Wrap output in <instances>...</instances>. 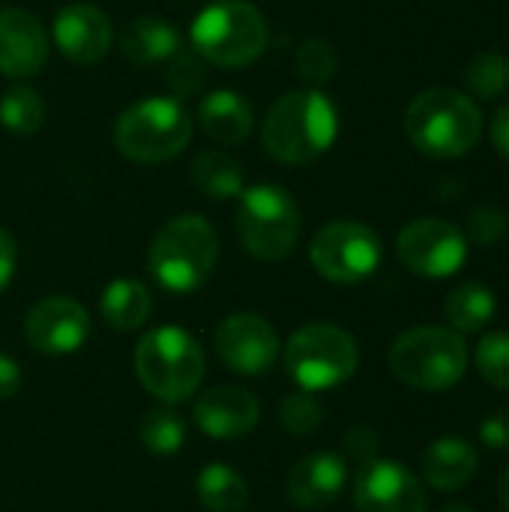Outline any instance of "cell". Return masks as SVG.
<instances>
[{
	"label": "cell",
	"mask_w": 509,
	"mask_h": 512,
	"mask_svg": "<svg viewBox=\"0 0 509 512\" xmlns=\"http://www.w3.org/2000/svg\"><path fill=\"white\" fill-rule=\"evenodd\" d=\"M204 372L207 360L198 339L180 327L147 330L135 348V375L162 402L189 399L201 387Z\"/></svg>",
	"instance_id": "cell-4"
},
{
	"label": "cell",
	"mask_w": 509,
	"mask_h": 512,
	"mask_svg": "<svg viewBox=\"0 0 509 512\" xmlns=\"http://www.w3.org/2000/svg\"><path fill=\"white\" fill-rule=\"evenodd\" d=\"M192 138V117L171 96H153L129 105L114 123V147L129 162L156 165L180 156Z\"/></svg>",
	"instance_id": "cell-6"
},
{
	"label": "cell",
	"mask_w": 509,
	"mask_h": 512,
	"mask_svg": "<svg viewBox=\"0 0 509 512\" xmlns=\"http://www.w3.org/2000/svg\"><path fill=\"white\" fill-rule=\"evenodd\" d=\"M48 60V33L27 9H0V75L30 78Z\"/></svg>",
	"instance_id": "cell-16"
},
{
	"label": "cell",
	"mask_w": 509,
	"mask_h": 512,
	"mask_svg": "<svg viewBox=\"0 0 509 512\" xmlns=\"http://www.w3.org/2000/svg\"><path fill=\"white\" fill-rule=\"evenodd\" d=\"M138 438H141V444L150 453H156V456H174L186 444V423H183L180 414H174L168 408H156V411H147L141 417Z\"/></svg>",
	"instance_id": "cell-27"
},
{
	"label": "cell",
	"mask_w": 509,
	"mask_h": 512,
	"mask_svg": "<svg viewBox=\"0 0 509 512\" xmlns=\"http://www.w3.org/2000/svg\"><path fill=\"white\" fill-rule=\"evenodd\" d=\"M396 252L411 273L426 279H447L462 270L468 258V237L447 219H417L402 228Z\"/></svg>",
	"instance_id": "cell-11"
},
{
	"label": "cell",
	"mask_w": 509,
	"mask_h": 512,
	"mask_svg": "<svg viewBox=\"0 0 509 512\" xmlns=\"http://www.w3.org/2000/svg\"><path fill=\"white\" fill-rule=\"evenodd\" d=\"M237 237L258 261H282L300 237V207L285 186L261 183L237 198Z\"/></svg>",
	"instance_id": "cell-8"
},
{
	"label": "cell",
	"mask_w": 509,
	"mask_h": 512,
	"mask_svg": "<svg viewBox=\"0 0 509 512\" xmlns=\"http://www.w3.org/2000/svg\"><path fill=\"white\" fill-rule=\"evenodd\" d=\"M258 399L240 387H213L195 402V426L219 441L246 438L258 426Z\"/></svg>",
	"instance_id": "cell-17"
},
{
	"label": "cell",
	"mask_w": 509,
	"mask_h": 512,
	"mask_svg": "<svg viewBox=\"0 0 509 512\" xmlns=\"http://www.w3.org/2000/svg\"><path fill=\"white\" fill-rule=\"evenodd\" d=\"M216 354L234 375L261 378L279 360V336L267 318L252 312H237L219 324Z\"/></svg>",
	"instance_id": "cell-12"
},
{
	"label": "cell",
	"mask_w": 509,
	"mask_h": 512,
	"mask_svg": "<svg viewBox=\"0 0 509 512\" xmlns=\"http://www.w3.org/2000/svg\"><path fill=\"white\" fill-rule=\"evenodd\" d=\"M390 369L402 384L414 390H450L468 372V345L456 330L414 327L393 342Z\"/></svg>",
	"instance_id": "cell-7"
},
{
	"label": "cell",
	"mask_w": 509,
	"mask_h": 512,
	"mask_svg": "<svg viewBox=\"0 0 509 512\" xmlns=\"http://www.w3.org/2000/svg\"><path fill=\"white\" fill-rule=\"evenodd\" d=\"M489 135H492L495 150H498V153H501V156L509 162V105H504V108H498V111H495V120H492Z\"/></svg>",
	"instance_id": "cell-38"
},
{
	"label": "cell",
	"mask_w": 509,
	"mask_h": 512,
	"mask_svg": "<svg viewBox=\"0 0 509 512\" xmlns=\"http://www.w3.org/2000/svg\"><path fill=\"white\" fill-rule=\"evenodd\" d=\"M219 258V240L213 225L198 213H183L159 228L147 252V270L153 282L171 294L198 291Z\"/></svg>",
	"instance_id": "cell-3"
},
{
	"label": "cell",
	"mask_w": 509,
	"mask_h": 512,
	"mask_svg": "<svg viewBox=\"0 0 509 512\" xmlns=\"http://www.w3.org/2000/svg\"><path fill=\"white\" fill-rule=\"evenodd\" d=\"M180 30L168 24L165 18H132L120 33V54L135 66H153L165 63L180 48Z\"/></svg>",
	"instance_id": "cell-21"
},
{
	"label": "cell",
	"mask_w": 509,
	"mask_h": 512,
	"mask_svg": "<svg viewBox=\"0 0 509 512\" xmlns=\"http://www.w3.org/2000/svg\"><path fill=\"white\" fill-rule=\"evenodd\" d=\"M465 84L474 96L480 99H498L504 90L509 87V60L489 48V51H480L471 63H468V72H465Z\"/></svg>",
	"instance_id": "cell-28"
},
{
	"label": "cell",
	"mask_w": 509,
	"mask_h": 512,
	"mask_svg": "<svg viewBox=\"0 0 509 512\" xmlns=\"http://www.w3.org/2000/svg\"><path fill=\"white\" fill-rule=\"evenodd\" d=\"M360 348L354 336L336 324H306L285 345V372L300 390L321 393L354 378Z\"/></svg>",
	"instance_id": "cell-9"
},
{
	"label": "cell",
	"mask_w": 509,
	"mask_h": 512,
	"mask_svg": "<svg viewBox=\"0 0 509 512\" xmlns=\"http://www.w3.org/2000/svg\"><path fill=\"white\" fill-rule=\"evenodd\" d=\"M270 30L264 15L246 0H216L192 21V48L204 63L240 69L255 63L267 48Z\"/></svg>",
	"instance_id": "cell-5"
},
{
	"label": "cell",
	"mask_w": 509,
	"mask_h": 512,
	"mask_svg": "<svg viewBox=\"0 0 509 512\" xmlns=\"http://www.w3.org/2000/svg\"><path fill=\"white\" fill-rule=\"evenodd\" d=\"M15 261H18L15 240H12V234H9V231H3V228H0V291L12 282Z\"/></svg>",
	"instance_id": "cell-36"
},
{
	"label": "cell",
	"mask_w": 509,
	"mask_h": 512,
	"mask_svg": "<svg viewBox=\"0 0 509 512\" xmlns=\"http://www.w3.org/2000/svg\"><path fill=\"white\" fill-rule=\"evenodd\" d=\"M339 69V57L330 42L324 39H309L297 51V72L309 84H327Z\"/></svg>",
	"instance_id": "cell-32"
},
{
	"label": "cell",
	"mask_w": 509,
	"mask_h": 512,
	"mask_svg": "<svg viewBox=\"0 0 509 512\" xmlns=\"http://www.w3.org/2000/svg\"><path fill=\"white\" fill-rule=\"evenodd\" d=\"M189 177H192L195 189L213 201L240 198V192L246 189L240 162L222 150H201L189 165Z\"/></svg>",
	"instance_id": "cell-23"
},
{
	"label": "cell",
	"mask_w": 509,
	"mask_h": 512,
	"mask_svg": "<svg viewBox=\"0 0 509 512\" xmlns=\"http://www.w3.org/2000/svg\"><path fill=\"white\" fill-rule=\"evenodd\" d=\"M90 336V315L72 297H45L24 318V339L48 357L75 354Z\"/></svg>",
	"instance_id": "cell-14"
},
{
	"label": "cell",
	"mask_w": 509,
	"mask_h": 512,
	"mask_svg": "<svg viewBox=\"0 0 509 512\" xmlns=\"http://www.w3.org/2000/svg\"><path fill=\"white\" fill-rule=\"evenodd\" d=\"M165 84L174 90V96L186 99V96H198L204 90L207 81V63L201 60V54L195 48H177L168 60H165Z\"/></svg>",
	"instance_id": "cell-29"
},
{
	"label": "cell",
	"mask_w": 509,
	"mask_h": 512,
	"mask_svg": "<svg viewBox=\"0 0 509 512\" xmlns=\"http://www.w3.org/2000/svg\"><path fill=\"white\" fill-rule=\"evenodd\" d=\"M195 495L210 512H240L249 501V486L231 465L213 462L198 474Z\"/></svg>",
	"instance_id": "cell-24"
},
{
	"label": "cell",
	"mask_w": 509,
	"mask_h": 512,
	"mask_svg": "<svg viewBox=\"0 0 509 512\" xmlns=\"http://www.w3.org/2000/svg\"><path fill=\"white\" fill-rule=\"evenodd\" d=\"M357 512H426L429 498L417 474L390 459H372L360 465L354 480Z\"/></svg>",
	"instance_id": "cell-13"
},
{
	"label": "cell",
	"mask_w": 509,
	"mask_h": 512,
	"mask_svg": "<svg viewBox=\"0 0 509 512\" xmlns=\"http://www.w3.org/2000/svg\"><path fill=\"white\" fill-rule=\"evenodd\" d=\"M279 420H282V429L291 435H312L324 420V408L309 390H297L282 399Z\"/></svg>",
	"instance_id": "cell-30"
},
{
	"label": "cell",
	"mask_w": 509,
	"mask_h": 512,
	"mask_svg": "<svg viewBox=\"0 0 509 512\" xmlns=\"http://www.w3.org/2000/svg\"><path fill=\"white\" fill-rule=\"evenodd\" d=\"M51 36H54L57 51L78 66L99 63L111 51V42H114L111 18L93 3L63 6L54 18Z\"/></svg>",
	"instance_id": "cell-15"
},
{
	"label": "cell",
	"mask_w": 509,
	"mask_h": 512,
	"mask_svg": "<svg viewBox=\"0 0 509 512\" xmlns=\"http://www.w3.org/2000/svg\"><path fill=\"white\" fill-rule=\"evenodd\" d=\"M441 512H477L474 507H468V504H450V507H444Z\"/></svg>",
	"instance_id": "cell-40"
},
{
	"label": "cell",
	"mask_w": 509,
	"mask_h": 512,
	"mask_svg": "<svg viewBox=\"0 0 509 512\" xmlns=\"http://www.w3.org/2000/svg\"><path fill=\"white\" fill-rule=\"evenodd\" d=\"M498 300L483 282H465L450 291L444 303V315L456 333H477L495 318Z\"/></svg>",
	"instance_id": "cell-25"
},
{
	"label": "cell",
	"mask_w": 509,
	"mask_h": 512,
	"mask_svg": "<svg viewBox=\"0 0 509 512\" xmlns=\"http://www.w3.org/2000/svg\"><path fill=\"white\" fill-rule=\"evenodd\" d=\"M507 228L509 222L507 216H504V210H498V207H477L468 216V234L465 237H471L480 246H492V243H501L507 237Z\"/></svg>",
	"instance_id": "cell-33"
},
{
	"label": "cell",
	"mask_w": 509,
	"mask_h": 512,
	"mask_svg": "<svg viewBox=\"0 0 509 512\" xmlns=\"http://www.w3.org/2000/svg\"><path fill=\"white\" fill-rule=\"evenodd\" d=\"M150 309H153L150 294L135 279H114L99 297L102 321L117 333H132V330L144 327L150 318Z\"/></svg>",
	"instance_id": "cell-22"
},
{
	"label": "cell",
	"mask_w": 509,
	"mask_h": 512,
	"mask_svg": "<svg viewBox=\"0 0 509 512\" xmlns=\"http://www.w3.org/2000/svg\"><path fill=\"white\" fill-rule=\"evenodd\" d=\"M339 132V114L321 90H291L279 96L264 123V150L285 165H309L324 156Z\"/></svg>",
	"instance_id": "cell-1"
},
{
	"label": "cell",
	"mask_w": 509,
	"mask_h": 512,
	"mask_svg": "<svg viewBox=\"0 0 509 512\" xmlns=\"http://www.w3.org/2000/svg\"><path fill=\"white\" fill-rule=\"evenodd\" d=\"M405 132L420 153L432 159H459L477 147L483 135V114L468 93L432 87L408 105Z\"/></svg>",
	"instance_id": "cell-2"
},
{
	"label": "cell",
	"mask_w": 509,
	"mask_h": 512,
	"mask_svg": "<svg viewBox=\"0 0 509 512\" xmlns=\"http://www.w3.org/2000/svg\"><path fill=\"white\" fill-rule=\"evenodd\" d=\"M501 504H504V510L509 512V468L507 474H504V480H501Z\"/></svg>",
	"instance_id": "cell-39"
},
{
	"label": "cell",
	"mask_w": 509,
	"mask_h": 512,
	"mask_svg": "<svg viewBox=\"0 0 509 512\" xmlns=\"http://www.w3.org/2000/svg\"><path fill=\"white\" fill-rule=\"evenodd\" d=\"M480 456L477 450L465 441V438H438L432 441L423 456H420V468H423V480L438 489V492H459L465 489L474 474H477Z\"/></svg>",
	"instance_id": "cell-19"
},
{
	"label": "cell",
	"mask_w": 509,
	"mask_h": 512,
	"mask_svg": "<svg viewBox=\"0 0 509 512\" xmlns=\"http://www.w3.org/2000/svg\"><path fill=\"white\" fill-rule=\"evenodd\" d=\"M345 447H348V453H351L360 465H366V462H372L375 453H378V435H375L369 426H354V429L345 435Z\"/></svg>",
	"instance_id": "cell-35"
},
{
	"label": "cell",
	"mask_w": 509,
	"mask_h": 512,
	"mask_svg": "<svg viewBox=\"0 0 509 512\" xmlns=\"http://www.w3.org/2000/svg\"><path fill=\"white\" fill-rule=\"evenodd\" d=\"M480 441L489 450H509V411H492L480 426Z\"/></svg>",
	"instance_id": "cell-34"
},
{
	"label": "cell",
	"mask_w": 509,
	"mask_h": 512,
	"mask_svg": "<svg viewBox=\"0 0 509 512\" xmlns=\"http://www.w3.org/2000/svg\"><path fill=\"white\" fill-rule=\"evenodd\" d=\"M21 387V369L12 357L0 354V399H12Z\"/></svg>",
	"instance_id": "cell-37"
},
{
	"label": "cell",
	"mask_w": 509,
	"mask_h": 512,
	"mask_svg": "<svg viewBox=\"0 0 509 512\" xmlns=\"http://www.w3.org/2000/svg\"><path fill=\"white\" fill-rule=\"evenodd\" d=\"M312 267L336 285H357L369 279L381 264V240L363 222H330L309 246Z\"/></svg>",
	"instance_id": "cell-10"
},
{
	"label": "cell",
	"mask_w": 509,
	"mask_h": 512,
	"mask_svg": "<svg viewBox=\"0 0 509 512\" xmlns=\"http://www.w3.org/2000/svg\"><path fill=\"white\" fill-rule=\"evenodd\" d=\"M348 483V465L339 453H312L288 474V498L303 510H324L339 501Z\"/></svg>",
	"instance_id": "cell-18"
},
{
	"label": "cell",
	"mask_w": 509,
	"mask_h": 512,
	"mask_svg": "<svg viewBox=\"0 0 509 512\" xmlns=\"http://www.w3.org/2000/svg\"><path fill=\"white\" fill-rule=\"evenodd\" d=\"M0 123L15 132V135H33L42 129L45 123V102L42 96L27 87V84H15L0 96Z\"/></svg>",
	"instance_id": "cell-26"
},
{
	"label": "cell",
	"mask_w": 509,
	"mask_h": 512,
	"mask_svg": "<svg viewBox=\"0 0 509 512\" xmlns=\"http://www.w3.org/2000/svg\"><path fill=\"white\" fill-rule=\"evenodd\" d=\"M477 369L483 381L498 390H509V333H489L477 345Z\"/></svg>",
	"instance_id": "cell-31"
},
{
	"label": "cell",
	"mask_w": 509,
	"mask_h": 512,
	"mask_svg": "<svg viewBox=\"0 0 509 512\" xmlns=\"http://www.w3.org/2000/svg\"><path fill=\"white\" fill-rule=\"evenodd\" d=\"M198 126L216 144H240L255 129V111L234 90H213L198 105Z\"/></svg>",
	"instance_id": "cell-20"
}]
</instances>
